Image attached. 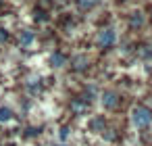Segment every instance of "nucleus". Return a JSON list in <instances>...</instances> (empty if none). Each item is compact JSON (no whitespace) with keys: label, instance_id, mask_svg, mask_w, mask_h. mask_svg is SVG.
I'll return each mask as SVG.
<instances>
[{"label":"nucleus","instance_id":"9d476101","mask_svg":"<svg viewBox=\"0 0 152 146\" xmlns=\"http://www.w3.org/2000/svg\"><path fill=\"white\" fill-rule=\"evenodd\" d=\"M9 38V34L4 32V29H0V42H2V40H7Z\"/></svg>","mask_w":152,"mask_h":146},{"label":"nucleus","instance_id":"6e6552de","mask_svg":"<svg viewBox=\"0 0 152 146\" xmlns=\"http://www.w3.org/2000/svg\"><path fill=\"white\" fill-rule=\"evenodd\" d=\"M144 23V17L140 15V13H133V17H131V27H135V25H142Z\"/></svg>","mask_w":152,"mask_h":146},{"label":"nucleus","instance_id":"0eeeda50","mask_svg":"<svg viewBox=\"0 0 152 146\" xmlns=\"http://www.w3.org/2000/svg\"><path fill=\"white\" fill-rule=\"evenodd\" d=\"M31 40H34V34H31V32H25L23 38H21V46H29Z\"/></svg>","mask_w":152,"mask_h":146},{"label":"nucleus","instance_id":"f257e3e1","mask_svg":"<svg viewBox=\"0 0 152 146\" xmlns=\"http://www.w3.org/2000/svg\"><path fill=\"white\" fill-rule=\"evenodd\" d=\"M131 119H133V125H135V127H146V125H150V121H152V113H150V109H146V106H135L133 113H131Z\"/></svg>","mask_w":152,"mask_h":146},{"label":"nucleus","instance_id":"7ed1b4c3","mask_svg":"<svg viewBox=\"0 0 152 146\" xmlns=\"http://www.w3.org/2000/svg\"><path fill=\"white\" fill-rule=\"evenodd\" d=\"M117 102H119V96H117L115 92H104V96H102V104H104L106 109H115Z\"/></svg>","mask_w":152,"mask_h":146},{"label":"nucleus","instance_id":"20e7f679","mask_svg":"<svg viewBox=\"0 0 152 146\" xmlns=\"http://www.w3.org/2000/svg\"><path fill=\"white\" fill-rule=\"evenodd\" d=\"M50 63H52V67H63V65L67 63V56L61 54V52H54V54L50 56Z\"/></svg>","mask_w":152,"mask_h":146},{"label":"nucleus","instance_id":"f03ea898","mask_svg":"<svg viewBox=\"0 0 152 146\" xmlns=\"http://www.w3.org/2000/svg\"><path fill=\"white\" fill-rule=\"evenodd\" d=\"M115 40H117V34H115V29H110V27H106V29H102V32L98 34V46H100V48L113 46Z\"/></svg>","mask_w":152,"mask_h":146},{"label":"nucleus","instance_id":"423d86ee","mask_svg":"<svg viewBox=\"0 0 152 146\" xmlns=\"http://www.w3.org/2000/svg\"><path fill=\"white\" fill-rule=\"evenodd\" d=\"M73 67H75V71L86 69V67H88V59H86V56H77V59L73 61Z\"/></svg>","mask_w":152,"mask_h":146},{"label":"nucleus","instance_id":"39448f33","mask_svg":"<svg viewBox=\"0 0 152 146\" xmlns=\"http://www.w3.org/2000/svg\"><path fill=\"white\" fill-rule=\"evenodd\" d=\"M77 4H79V9L90 11V9H94V7L98 4V0H77Z\"/></svg>","mask_w":152,"mask_h":146},{"label":"nucleus","instance_id":"1a4fd4ad","mask_svg":"<svg viewBox=\"0 0 152 146\" xmlns=\"http://www.w3.org/2000/svg\"><path fill=\"white\" fill-rule=\"evenodd\" d=\"M13 115H11V111L9 109H0V121H9Z\"/></svg>","mask_w":152,"mask_h":146}]
</instances>
